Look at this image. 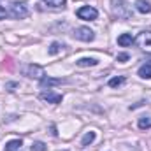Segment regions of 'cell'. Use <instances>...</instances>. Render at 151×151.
Masks as SVG:
<instances>
[{"instance_id": "obj_22", "label": "cell", "mask_w": 151, "mask_h": 151, "mask_svg": "<svg viewBox=\"0 0 151 151\" xmlns=\"http://www.w3.org/2000/svg\"><path fill=\"white\" fill-rule=\"evenodd\" d=\"M7 88H18V83H9Z\"/></svg>"}, {"instance_id": "obj_2", "label": "cell", "mask_w": 151, "mask_h": 151, "mask_svg": "<svg viewBox=\"0 0 151 151\" xmlns=\"http://www.w3.org/2000/svg\"><path fill=\"white\" fill-rule=\"evenodd\" d=\"M134 42H135L141 49H144V51H151V30H144V32H141Z\"/></svg>"}, {"instance_id": "obj_15", "label": "cell", "mask_w": 151, "mask_h": 151, "mask_svg": "<svg viewBox=\"0 0 151 151\" xmlns=\"http://www.w3.org/2000/svg\"><path fill=\"white\" fill-rule=\"evenodd\" d=\"M65 2H67V0H44V4H46V5H49V7H55V9H58V7H63V5H65Z\"/></svg>"}, {"instance_id": "obj_5", "label": "cell", "mask_w": 151, "mask_h": 151, "mask_svg": "<svg viewBox=\"0 0 151 151\" xmlns=\"http://www.w3.org/2000/svg\"><path fill=\"white\" fill-rule=\"evenodd\" d=\"M77 16L81 19H97L99 16V11L95 7H90V5H84L81 9H77Z\"/></svg>"}, {"instance_id": "obj_4", "label": "cell", "mask_w": 151, "mask_h": 151, "mask_svg": "<svg viewBox=\"0 0 151 151\" xmlns=\"http://www.w3.org/2000/svg\"><path fill=\"white\" fill-rule=\"evenodd\" d=\"M11 16L16 18V19H23V18L28 16V7H27L25 4H19V2L12 4V7H11Z\"/></svg>"}, {"instance_id": "obj_16", "label": "cell", "mask_w": 151, "mask_h": 151, "mask_svg": "<svg viewBox=\"0 0 151 151\" xmlns=\"http://www.w3.org/2000/svg\"><path fill=\"white\" fill-rule=\"evenodd\" d=\"M95 141V132H88L84 137H83V141H81V144L83 146H88V144H91Z\"/></svg>"}, {"instance_id": "obj_7", "label": "cell", "mask_w": 151, "mask_h": 151, "mask_svg": "<svg viewBox=\"0 0 151 151\" xmlns=\"http://www.w3.org/2000/svg\"><path fill=\"white\" fill-rule=\"evenodd\" d=\"M40 99L49 102V104H60L62 102V95L60 93H55V91H42L40 93Z\"/></svg>"}, {"instance_id": "obj_12", "label": "cell", "mask_w": 151, "mask_h": 151, "mask_svg": "<svg viewBox=\"0 0 151 151\" xmlns=\"http://www.w3.org/2000/svg\"><path fill=\"white\" fill-rule=\"evenodd\" d=\"M76 63H77L79 67H93V65H97L99 62H97L95 58H79Z\"/></svg>"}, {"instance_id": "obj_14", "label": "cell", "mask_w": 151, "mask_h": 151, "mask_svg": "<svg viewBox=\"0 0 151 151\" xmlns=\"http://www.w3.org/2000/svg\"><path fill=\"white\" fill-rule=\"evenodd\" d=\"M139 128L141 130H148V128H151V118L150 116H142V118H139Z\"/></svg>"}, {"instance_id": "obj_18", "label": "cell", "mask_w": 151, "mask_h": 151, "mask_svg": "<svg viewBox=\"0 0 151 151\" xmlns=\"http://www.w3.org/2000/svg\"><path fill=\"white\" fill-rule=\"evenodd\" d=\"M123 81H125L123 77H113V79L109 81V86H111V88H116V86H119V84H123Z\"/></svg>"}, {"instance_id": "obj_21", "label": "cell", "mask_w": 151, "mask_h": 151, "mask_svg": "<svg viewBox=\"0 0 151 151\" xmlns=\"http://www.w3.org/2000/svg\"><path fill=\"white\" fill-rule=\"evenodd\" d=\"M127 60H128V55H127V53L118 55V62H127Z\"/></svg>"}, {"instance_id": "obj_3", "label": "cell", "mask_w": 151, "mask_h": 151, "mask_svg": "<svg viewBox=\"0 0 151 151\" xmlns=\"http://www.w3.org/2000/svg\"><path fill=\"white\" fill-rule=\"evenodd\" d=\"M74 37L77 39V40H83V42H91V40L95 39V34H93V30H90L88 27H79V28L74 30Z\"/></svg>"}, {"instance_id": "obj_17", "label": "cell", "mask_w": 151, "mask_h": 151, "mask_svg": "<svg viewBox=\"0 0 151 151\" xmlns=\"http://www.w3.org/2000/svg\"><path fill=\"white\" fill-rule=\"evenodd\" d=\"M60 49H62V44H60V42H53L51 47H49V55H56Z\"/></svg>"}, {"instance_id": "obj_1", "label": "cell", "mask_w": 151, "mask_h": 151, "mask_svg": "<svg viewBox=\"0 0 151 151\" xmlns=\"http://www.w3.org/2000/svg\"><path fill=\"white\" fill-rule=\"evenodd\" d=\"M21 72H23V76L32 77V79H42V77H44V69L39 67V65H34V63L23 65V67H21Z\"/></svg>"}, {"instance_id": "obj_6", "label": "cell", "mask_w": 151, "mask_h": 151, "mask_svg": "<svg viewBox=\"0 0 151 151\" xmlns=\"http://www.w3.org/2000/svg\"><path fill=\"white\" fill-rule=\"evenodd\" d=\"M114 12L119 16V18H130V9H128V5L125 4V2H114Z\"/></svg>"}, {"instance_id": "obj_11", "label": "cell", "mask_w": 151, "mask_h": 151, "mask_svg": "<svg viewBox=\"0 0 151 151\" xmlns=\"http://www.w3.org/2000/svg\"><path fill=\"white\" fill-rule=\"evenodd\" d=\"M132 42H134V37H132L130 34H121V35L118 37V44L123 46V47H125V46H130Z\"/></svg>"}, {"instance_id": "obj_13", "label": "cell", "mask_w": 151, "mask_h": 151, "mask_svg": "<svg viewBox=\"0 0 151 151\" xmlns=\"http://www.w3.org/2000/svg\"><path fill=\"white\" fill-rule=\"evenodd\" d=\"M139 76L142 79H151V63H144L141 69H139Z\"/></svg>"}, {"instance_id": "obj_10", "label": "cell", "mask_w": 151, "mask_h": 151, "mask_svg": "<svg viewBox=\"0 0 151 151\" xmlns=\"http://www.w3.org/2000/svg\"><path fill=\"white\" fill-rule=\"evenodd\" d=\"M21 139H14V141H9L7 144H5V151H19L21 148Z\"/></svg>"}, {"instance_id": "obj_8", "label": "cell", "mask_w": 151, "mask_h": 151, "mask_svg": "<svg viewBox=\"0 0 151 151\" xmlns=\"http://www.w3.org/2000/svg\"><path fill=\"white\" fill-rule=\"evenodd\" d=\"M135 9H137L141 14H150L151 12V4L148 0H137V2H135Z\"/></svg>"}, {"instance_id": "obj_20", "label": "cell", "mask_w": 151, "mask_h": 151, "mask_svg": "<svg viewBox=\"0 0 151 151\" xmlns=\"http://www.w3.org/2000/svg\"><path fill=\"white\" fill-rule=\"evenodd\" d=\"M7 14H9V12L5 11V7H4V5H0V19H4V18H7Z\"/></svg>"}, {"instance_id": "obj_9", "label": "cell", "mask_w": 151, "mask_h": 151, "mask_svg": "<svg viewBox=\"0 0 151 151\" xmlns=\"http://www.w3.org/2000/svg\"><path fill=\"white\" fill-rule=\"evenodd\" d=\"M63 81L62 79H55V77H42L40 79V86L46 88V86H56V84H62Z\"/></svg>"}, {"instance_id": "obj_19", "label": "cell", "mask_w": 151, "mask_h": 151, "mask_svg": "<svg viewBox=\"0 0 151 151\" xmlns=\"http://www.w3.org/2000/svg\"><path fill=\"white\" fill-rule=\"evenodd\" d=\"M30 148H32V151H46V144H44V142H39V141H37V142H34Z\"/></svg>"}]
</instances>
